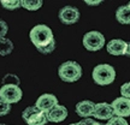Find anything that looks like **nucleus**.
<instances>
[{
	"label": "nucleus",
	"instance_id": "f257e3e1",
	"mask_svg": "<svg viewBox=\"0 0 130 125\" xmlns=\"http://www.w3.org/2000/svg\"><path fill=\"white\" fill-rule=\"evenodd\" d=\"M29 37H30L31 43L36 47V49L42 48V47L47 46L48 43H51L52 41H54L53 31L50 27H47L45 24L35 25L29 32Z\"/></svg>",
	"mask_w": 130,
	"mask_h": 125
},
{
	"label": "nucleus",
	"instance_id": "f03ea898",
	"mask_svg": "<svg viewBox=\"0 0 130 125\" xmlns=\"http://www.w3.org/2000/svg\"><path fill=\"white\" fill-rule=\"evenodd\" d=\"M58 76L64 82L74 83L82 77V67L76 61H65L58 67Z\"/></svg>",
	"mask_w": 130,
	"mask_h": 125
},
{
	"label": "nucleus",
	"instance_id": "7ed1b4c3",
	"mask_svg": "<svg viewBox=\"0 0 130 125\" xmlns=\"http://www.w3.org/2000/svg\"><path fill=\"white\" fill-rule=\"evenodd\" d=\"M93 81L99 85H108L116 78V70L108 64L96 65L93 70Z\"/></svg>",
	"mask_w": 130,
	"mask_h": 125
},
{
	"label": "nucleus",
	"instance_id": "20e7f679",
	"mask_svg": "<svg viewBox=\"0 0 130 125\" xmlns=\"http://www.w3.org/2000/svg\"><path fill=\"white\" fill-rule=\"evenodd\" d=\"M23 120L28 125H46L47 117L45 112L40 111L36 106H29L22 113Z\"/></svg>",
	"mask_w": 130,
	"mask_h": 125
},
{
	"label": "nucleus",
	"instance_id": "39448f33",
	"mask_svg": "<svg viewBox=\"0 0 130 125\" xmlns=\"http://www.w3.org/2000/svg\"><path fill=\"white\" fill-rule=\"evenodd\" d=\"M22 96H23V92L19 88V85L3 84V87L0 88V99L3 101L10 103V105L17 103L18 101H21Z\"/></svg>",
	"mask_w": 130,
	"mask_h": 125
},
{
	"label": "nucleus",
	"instance_id": "423d86ee",
	"mask_svg": "<svg viewBox=\"0 0 130 125\" xmlns=\"http://www.w3.org/2000/svg\"><path fill=\"white\" fill-rule=\"evenodd\" d=\"M83 46L87 51L96 52L105 46V36L99 31H89L84 34L83 36Z\"/></svg>",
	"mask_w": 130,
	"mask_h": 125
},
{
	"label": "nucleus",
	"instance_id": "0eeeda50",
	"mask_svg": "<svg viewBox=\"0 0 130 125\" xmlns=\"http://www.w3.org/2000/svg\"><path fill=\"white\" fill-rule=\"evenodd\" d=\"M79 13L78 9H76L74 6H64L59 11L58 17L60 19V22L65 25H71V24L77 23L79 21Z\"/></svg>",
	"mask_w": 130,
	"mask_h": 125
},
{
	"label": "nucleus",
	"instance_id": "6e6552de",
	"mask_svg": "<svg viewBox=\"0 0 130 125\" xmlns=\"http://www.w3.org/2000/svg\"><path fill=\"white\" fill-rule=\"evenodd\" d=\"M113 110V114L121 118H125L130 116V100L125 97H117L115 101L111 103Z\"/></svg>",
	"mask_w": 130,
	"mask_h": 125
},
{
	"label": "nucleus",
	"instance_id": "1a4fd4ad",
	"mask_svg": "<svg viewBox=\"0 0 130 125\" xmlns=\"http://www.w3.org/2000/svg\"><path fill=\"white\" fill-rule=\"evenodd\" d=\"M57 105H58V99L53 94H43L40 97H37L36 103H35V106L45 113H47Z\"/></svg>",
	"mask_w": 130,
	"mask_h": 125
},
{
	"label": "nucleus",
	"instance_id": "9d476101",
	"mask_svg": "<svg viewBox=\"0 0 130 125\" xmlns=\"http://www.w3.org/2000/svg\"><path fill=\"white\" fill-rule=\"evenodd\" d=\"M113 114V110H112L111 105H108L106 102H99L95 103L94 107V112H93V117L96 118L99 120H108L111 119Z\"/></svg>",
	"mask_w": 130,
	"mask_h": 125
},
{
	"label": "nucleus",
	"instance_id": "9b49d317",
	"mask_svg": "<svg viewBox=\"0 0 130 125\" xmlns=\"http://www.w3.org/2000/svg\"><path fill=\"white\" fill-rule=\"evenodd\" d=\"M46 117H47V120L51 121V123H61L66 119L68 117V108L63 105H57L54 106L52 110L46 113Z\"/></svg>",
	"mask_w": 130,
	"mask_h": 125
},
{
	"label": "nucleus",
	"instance_id": "f8f14e48",
	"mask_svg": "<svg viewBox=\"0 0 130 125\" xmlns=\"http://www.w3.org/2000/svg\"><path fill=\"white\" fill-rule=\"evenodd\" d=\"M107 52L112 56H125L126 52V42L123 40H111L106 46Z\"/></svg>",
	"mask_w": 130,
	"mask_h": 125
},
{
	"label": "nucleus",
	"instance_id": "ddd939ff",
	"mask_svg": "<svg viewBox=\"0 0 130 125\" xmlns=\"http://www.w3.org/2000/svg\"><path fill=\"white\" fill-rule=\"evenodd\" d=\"M94 107H95V103L93 101H90V100L79 101L76 105V113L82 118H90L93 116Z\"/></svg>",
	"mask_w": 130,
	"mask_h": 125
},
{
	"label": "nucleus",
	"instance_id": "4468645a",
	"mask_svg": "<svg viewBox=\"0 0 130 125\" xmlns=\"http://www.w3.org/2000/svg\"><path fill=\"white\" fill-rule=\"evenodd\" d=\"M116 18L121 24H130V9L128 5L118 7L116 11Z\"/></svg>",
	"mask_w": 130,
	"mask_h": 125
},
{
	"label": "nucleus",
	"instance_id": "2eb2a0df",
	"mask_svg": "<svg viewBox=\"0 0 130 125\" xmlns=\"http://www.w3.org/2000/svg\"><path fill=\"white\" fill-rule=\"evenodd\" d=\"M13 51V42L6 39L1 37L0 39V56H9Z\"/></svg>",
	"mask_w": 130,
	"mask_h": 125
},
{
	"label": "nucleus",
	"instance_id": "dca6fc26",
	"mask_svg": "<svg viewBox=\"0 0 130 125\" xmlns=\"http://www.w3.org/2000/svg\"><path fill=\"white\" fill-rule=\"evenodd\" d=\"M21 6L28 11H36L42 6L41 0H22Z\"/></svg>",
	"mask_w": 130,
	"mask_h": 125
},
{
	"label": "nucleus",
	"instance_id": "f3484780",
	"mask_svg": "<svg viewBox=\"0 0 130 125\" xmlns=\"http://www.w3.org/2000/svg\"><path fill=\"white\" fill-rule=\"evenodd\" d=\"M0 4L6 10H17L21 7V0H1Z\"/></svg>",
	"mask_w": 130,
	"mask_h": 125
},
{
	"label": "nucleus",
	"instance_id": "a211bd4d",
	"mask_svg": "<svg viewBox=\"0 0 130 125\" xmlns=\"http://www.w3.org/2000/svg\"><path fill=\"white\" fill-rule=\"evenodd\" d=\"M3 83L4 84H14V85H19V78L16 75L9 74L3 78Z\"/></svg>",
	"mask_w": 130,
	"mask_h": 125
},
{
	"label": "nucleus",
	"instance_id": "6ab92c4d",
	"mask_svg": "<svg viewBox=\"0 0 130 125\" xmlns=\"http://www.w3.org/2000/svg\"><path fill=\"white\" fill-rule=\"evenodd\" d=\"M106 125H129L128 121L125 120V118H121V117L113 116L111 119H108Z\"/></svg>",
	"mask_w": 130,
	"mask_h": 125
},
{
	"label": "nucleus",
	"instance_id": "aec40b11",
	"mask_svg": "<svg viewBox=\"0 0 130 125\" xmlns=\"http://www.w3.org/2000/svg\"><path fill=\"white\" fill-rule=\"evenodd\" d=\"M54 49H56V40L52 41L51 43H48L47 46L42 47V48H39L37 51L40 52V53H42V54H51Z\"/></svg>",
	"mask_w": 130,
	"mask_h": 125
},
{
	"label": "nucleus",
	"instance_id": "412c9836",
	"mask_svg": "<svg viewBox=\"0 0 130 125\" xmlns=\"http://www.w3.org/2000/svg\"><path fill=\"white\" fill-rule=\"evenodd\" d=\"M10 112H11V105L7 103V102L3 101L0 99V117H4L6 114H9Z\"/></svg>",
	"mask_w": 130,
	"mask_h": 125
},
{
	"label": "nucleus",
	"instance_id": "4be33fe9",
	"mask_svg": "<svg viewBox=\"0 0 130 125\" xmlns=\"http://www.w3.org/2000/svg\"><path fill=\"white\" fill-rule=\"evenodd\" d=\"M121 94L123 97L130 100V82H126L121 87Z\"/></svg>",
	"mask_w": 130,
	"mask_h": 125
},
{
	"label": "nucleus",
	"instance_id": "5701e85b",
	"mask_svg": "<svg viewBox=\"0 0 130 125\" xmlns=\"http://www.w3.org/2000/svg\"><path fill=\"white\" fill-rule=\"evenodd\" d=\"M7 30H9V27L5 21L0 19V39L1 37H5V35L7 34Z\"/></svg>",
	"mask_w": 130,
	"mask_h": 125
},
{
	"label": "nucleus",
	"instance_id": "b1692460",
	"mask_svg": "<svg viewBox=\"0 0 130 125\" xmlns=\"http://www.w3.org/2000/svg\"><path fill=\"white\" fill-rule=\"evenodd\" d=\"M95 121H96V120H93L92 118H84L83 120L78 121L77 124H78V125H93Z\"/></svg>",
	"mask_w": 130,
	"mask_h": 125
},
{
	"label": "nucleus",
	"instance_id": "393cba45",
	"mask_svg": "<svg viewBox=\"0 0 130 125\" xmlns=\"http://www.w3.org/2000/svg\"><path fill=\"white\" fill-rule=\"evenodd\" d=\"M102 1L101 0H86V4L89 5V6H96V5H100Z\"/></svg>",
	"mask_w": 130,
	"mask_h": 125
},
{
	"label": "nucleus",
	"instance_id": "a878e982",
	"mask_svg": "<svg viewBox=\"0 0 130 125\" xmlns=\"http://www.w3.org/2000/svg\"><path fill=\"white\" fill-rule=\"evenodd\" d=\"M125 56L130 57V42H126V52H125Z\"/></svg>",
	"mask_w": 130,
	"mask_h": 125
},
{
	"label": "nucleus",
	"instance_id": "bb28decb",
	"mask_svg": "<svg viewBox=\"0 0 130 125\" xmlns=\"http://www.w3.org/2000/svg\"><path fill=\"white\" fill-rule=\"evenodd\" d=\"M93 125H104V124H101V123H99V121H95Z\"/></svg>",
	"mask_w": 130,
	"mask_h": 125
},
{
	"label": "nucleus",
	"instance_id": "cd10ccee",
	"mask_svg": "<svg viewBox=\"0 0 130 125\" xmlns=\"http://www.w3.org/2000/svg\"><path fill=\"white\" fill-rule=\"evenodd\" d=\"M70 125H78V124H77V123H75V124H70Z\"/></svg>",
	"mask_w": 130,
	"mask_h": 125
},
{
	"label": "nucleus",
	"instance_id": "c85d7f7f",
	"mask_svg": "<svg viewBox=\"0 0 130 125\" xmlns=\"http://www.w3.org/2000/svg\"><path fill=\"white\" fill-rule=\"evenodd\" d=\"M128 6H129V9H130V3H129V5H128Z\"/></svg>",
	"mask_w": 130,
	"mask_h": 125
},
{
	"label": "nucleus",
	"instance_id": "c756f323",
	"mask_svg": "<svg viewBox=\"0 0 130 125\" xmlns=\"http://www.w3.org/2000/svg\"><path fill=\"white\" fill-rule=\"evenodd\" d=\"M0 125H6V124H0Z\"/></svg>",
	"mask_w": 130,
	"mask_h": 125
}]
</instances>
